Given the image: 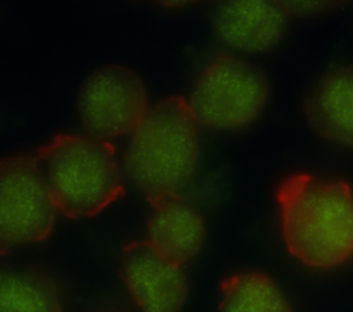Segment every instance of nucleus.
Returning a JSON list of instances; mask_svg holds the SVG:
<instances>
[{"mask_svg":"<svg viewBox=\"0 0 353 312\" xmlns=\"http://www.w3.org/2000/svg\"><path fill=\"white\" fill-rule=\"evenodd\" d=\"M150 105L146 84L134 69L108 64L83 81L76 108L84 133L109 141L134 133Z\"/></svg>","mask_w":353,"mask_h":312,"instance_id":"6","label":"nucleus"},{"mask_svg":"<svg viewBox=\"0 0 353 312\" xmlns=\"http://www.w3.org/2000/svg\"><path fill=\"white\" fill-rule=\"evenodd\" d=\"M280 228L288 253L313 269L353 258V188L310 173L287 175L277 186Z\"/></svg>","mask_w":353,"mask_h":312,"instance_id":"1","label":"nucleus"},{"mask_svg":"<svg viewBox=\"0 0 353 312\" xmlns=\"http://www.w3.org/2000/svg\"><path fill=\"white\" fill-rule=\"evenodd\" d=\"M37 153L58 214L66 218L95 217L124 195L110 141L59 133L37 146Z\"/></svg>","mask_w":353,"mask_h":312,"instance_id":"3","label":"nucleus"},{"mask_svg":"<svg viewBox=\"0 0 353 312\" xmlns=\"http://www.w3.org/2000/svg\"><path fill=\"white\" fill-rule=\"evenodd\" d=\"M270 95L266 72L236 54H222L197 75L189 97L199 126L214 131H239L254 124Z\"/></svg>","mask_w":353,"mask_h":312,"instance_id":"4","label":"nucleus"},{"mask_svg":"<svg viewBox=\"0 0 353 312\" xmlns=\"http://www.w3.org/2000/svg\"><path fill=\"white\" fill-rule=\"evenodd\" d=\"M307 124L323 139L353 149V65L324 72L303 101Z\"/></svg>","mask_w":353,"mask_h":312,"instance_id":"9","label":"nucleus"},{"mask_svg":"<svg viewBox=\"0 0 353 312\" xmlns=\"http://www.w3.org/2000/svg\"><path fill=\"white\" fill-rule=\"evenodd\" d=\"M290 17L281 1H226L216 7L212 23L215 35L226 47L261 54L279 46Z\"/></svg>","mask_w":353,"mask_h":312,"instance_id":"8","label":"nucleus"},{"mask_svg":"<svg viewBox=\"0 0 353 312\" xmlns=\"http://www.w3.org/2000/svg\"><path fill=\"white\" fill-rule=\"evenodd\" d=\"M281 4L290 15L292 12L305 15V14L319 12V11L324 10L328 3H324V1H281Z\"/></svg>","mask_w":353,"mask_h":312,"instance_id":"13","label":"nucleus"},{"mask_svg":"<svg viewBox=\"0 0 353 312\" xmlns=\"http://www.w3.org/2000/svg\"><path fill=\"white\" fill-rule=\"evenodd\" d=\"M57 215L37 148L0 156V255L44 242Z\"/></svg>","mask_w":353,"mask_h":312,"instance_id":"5","label":"nucleus"},{"mask_svg":"<svg viewBox=\"0 0 353 312\" xmlns=\"http://www.w3.org/2000/svg\"><path fill=\"white\" fill-rule=\"evenodd\" d=\"M219 291L221 312H294L279 284L259 271L229 275Z\"/></svg>","mask_w":353,"mask_h":312,"instance_id":"12","label":"nucleus"},{"mask_svg":"<svg viewBox=\"0 0 353 312\" xmlns=\"http://www.w3.org/2000/svg\"><path fill=\"white\" fill-rule=\"evenodd\" d=\"M199 160V124L186 97L152 104L124 150L128 179L150 206L179 197Z\"/></svg>","mask_w":353,"mask_h":312,"instance_id":"2","label":"nucleus"},{"mask_svg":"<svg viewBox=\"0 0 353 312\" xmlns=\"http://www.w3.org/2000/svg\"><path fill=\"white\" fill-rule=\"evenodd\" d=\"M121 280L141 312H181L188 298L183 268L146 240L127 243L120 255Z\"/></svg>","mask_w":353,"mask_h":312,"instance_id":"7","label":"nucleus"},{"mask_svg":"<svg viewBox=\"0 0 353 312\" xmlns=\"http://www.w3.org/2000/svg\"><path fill=\"white\" fill-rule=\"evenodd\" d=\"M0 312H65V295L44 271L0 266Z\"/></svg>","mask_w":353,"mask_h":312,"instance_id":"11","label":"nucleus"},{"mask_svg":"<svg viewBox=\"0 0 353 312\" xmlns=\"http://www.w3.org/2000/svg\"><path fill=\"white\" fill-rule=\"evenodd\" d=\"M146 242L170 261L183 266L203 248L205 224L200 213L179 197L152 206Z\"/></svg>","mask_w":353,"mask_h":312,"instance_id":"10","label":"nucleus"}]
</instances>
